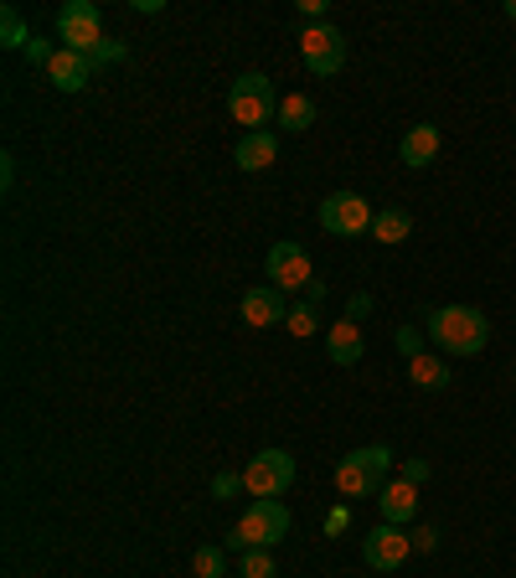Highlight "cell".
Returning a JSON list of instances; mask_svg holds the SVG:
<instances>
[{
  "instance_id": "20",
  "label": "cell",
  "mask_w": 516,
  "mask_h": 578,
  "mask_svg": "<svg viewBox=\"0 0 516 578\" xmlns=\"http://www.w3.org/2000/svg\"><path fill=\"white\" fill-rule=\"evenodd\" d=\"M27 42H31V31L21 21V11L16 6H0V47H21L27 52Z\"/></svg>"
},
{
  "instance_id": "9",
  "label": "cell",
  "mask_w": 516,
  "mask_h": 578,
  "mask_svg": "<svg viewBox=\"0 0 516 578\" xmlns=\"http://www.w3.org/2000/svg\"><path fill=\"white\" fill-rule=\"evenodd\" d=\"M408 552H413V537L403 533V527H393V521L362 533V564H367L372 574H393V568H403L408 564Z\"/></svg>"
},
{
  "instance_id": "25",
  "label": "cell",
  "mask_w": 516,
  "mask_h": 578,
  "mask_svg": "<svg viewBox=\"0 0 516 578\" xmlns=\"http://www.w3.org/2000/svg\"><path fill=\"white\" fill-rule=\"evenodd\" d=\"M237 486H243V470H217L212 475V496H217V501L237 496Z\"/></svg>"
},
{
  "instance_id": "18",
  "label": "cell",
  "mask_w": 516,
  "mask_h": 578,
  "mask_svg": "<svg viewBox=\"0 0 516 578\" xmlns=\"http://www.w3.org/2000/svg\"><path fill=\"white\" fill-rule=\"evenodd\" d=\"M408 233H413V217L403 207H383L377 217H372V237H377V243H387V249H398Z\"/></svg>"
},
{
  "instance_id": "26",
  "label": "cell",
  "mask_w": 516,
  "mask_h": 578,
  "mask_svg": "<svg viewBox=\"0 0 516 578\" xmlns=\"http://www.w3.org/2000/svg\"><path fill=\"white\" fill-rule=\"evenodd\" d=\"M89 62L93 68H109V62H124V42H99L89 52Z\"/></svg>"
},
{
  "instance_id": "11",
  "label": "cell",
  "mask_w": 516,
  "mask_h": 578,
  "mask_svg": "<svg viewBox=\"0 0 516 578\" xmlns=\"http://www.w3.org/2000/svg\"><path fill=\"white\" fill-rule=\"evenodd\" d=\"M237 311H243V321H249L253 331H274L290 321V295L274 290V284H259V290H243Z\"/></svg>"
},
{
  "instance_id": "15",
  "label": "cell",
  "mask_w": 516,
  "mask_h": 578,
  "mask_svg": "<svg viewBox=\"0 0 516 578\" xmlns=\"http://www.w3.org/2000/svg\"><path fill=\"white\" fill-rule=\"evenodd\" d=\"M439 145H444L439 124H413V130L403 134L398 155H403V165H408V171H424V165H434V155H439Z\"/></svg>"
},
{
  "instance_id": "17",
  "label": "cell",
  "mask_w": 516,
  "mask_h": 578,
  "mask_svg": "<svg viewBox=\"0 0 516 578\" xmlns=\"http://www.w3.org/2000/svg\"><path fill=\"white\" fill-rule=\"evenodd\" d=\"M315 119H321V109H315V99H310V93H284V99H280V130L305 134Z\"/></svg>"
},
{
  "instance_id": "32",
  "label": "cell",
  "mask_w": 516,
  "mask_h": 578,
  "mask_svg": "<svg viewBox=\"0 0 516 578\" xmlns=\"http://www.w3.org/2000/svg\"><path fill=\"white\" fill-rule=\"evenodd\" d=\"M346 521H352V511H346V506H336V511L325 517V533H331V537H336V533H346Z\"/></svg>"
},
{
  "instance_id": "2",
  "label": "cell",
  "mask_w": 516,
  "mask_h": 578,
  "mask_svg": "<svg viewBox=\"0 0 516 578\" xmlns=\"http://www.w3.org/2000/svg\"><path fill=\"white\" fill-rule=\"evenodd\" d=\"M387 470H393V449L387 445L352 449V455L336 465V490L346 496V501H356V496H377V490L387 486Z\"/></svg>"
},
{
  "instance_id": "16",
  "label": "cell",
  "mask_w": 516,
  "mask_h": 578,
  "mask_svg": "<svg viewBox=\"0 0 516 578\" xmlns=\"http://www.w3.org/2000/svg\"><path fill=\"white\" fill-rule=\"evenodd\" d=\"M233 161H237V171H269V165L280 161V140H274L269 130L243 134V140H237V150H233Z\"/></svg>"
},
{
  "instance_id": "8",
  "label": "cell",
  "mask_w": 516,
  "mask_h": 578,
  "mask_svg": "<svg viewBox=\"0 0 516 578\" xmlns=\"http://www.w3.org/2000/svg\"><path fill=\"white\" fill-rule=\"evenodd\" d=\"M300 58H305V68L315 78H331L346 68V37H341L331 21H321V27H305L300 31Z\"/></svg>"
},
{
  "instance_id": "19",
  "label": "cell",
  "mask_w": 516,
  "mask_h": 578,
  "mask_svg": "<svg viewBox=\"0 0 516 578\" xmlns=\"http://www.w3.org/2000/svg\"><path fill=\"white\" fill-rule=\"evenodd\" d=\"M408 377H413L418 387H428V393H444V387H449V367H444V356H434V352L413 356V362H408Z\"/></svg>"
},
{
  "instance_id": "24",
  "label": "cell",
  "mask_w": 516,
  "mask_h": 578,
  "mask_svg": "<svg viewBox=\"0 0 516 578\" xmlns=\"http://www.w3.org/2000/svg\"><path fill=\"white\" fill-rule=\"evenodd\" d=\"M424 336H428V331H418V326H398V331H393V346H398V352L413 362V356H424Z\"/></svg>"
},
{
  "instance_id": "28",
  "label": "cell",
  "mask_w": 516,
  "mask_h": 578,
  "mask_svg": "<svg viewBox=\"0 0 516 578\" xmlns=\"http://www.w3.org/2000/svg\"><path fill=\"white\" fill-rule=\"evenodd\" d=\"M398 475H403V480H408V486H424V480H428V460H418V455H408Z\"/></svg>"
},
{
  "instance_id": "21",
  "label": "cell",
  "mask_w": 516,
  "mask_h": 578,
  "mask_svg": "<svg viewBox=\"0 0 516 578\" xmlns=\"http://www.w3.org/2000/svg\"><path fill=\"white\" fill-rule=\"evenodd\" d=\"M237 578H280V568H274L269 548H243V558H237Z\"/></svg>"
},
{
  "instance_id": "34",
  "label": "cell",
  "mask_w": 516,
  "mask_h": 578,
  "mask_svg": "<svg viewBox=\"0 0 516 578\" xmlns=\"http://www.w3.org/2000/svg\"><path fill=\"white\" fill-rule=\"evenodd\" d=\"M0 181H6V186L16 181V161H11V155H0Z\"/></svg>"
},
{
  "instance_id": "3",
  "label": "cell",
  "mask_w": 516,
  "mask_h": 578,
  "mask_svg": "<svg viewBox=\"0 0 516 578\" xmlns=\"http://www.w3.org/2000/svg\"><path fill=\"white\" fill-rule=\"evenodd\" d=\"M227 109H233L237 124H249V134H259L280 119V93H274V83L264 73H243L233 83V93H227Z\"/></svg>"
},
{
  "instance_id": "13",
  "label": "cell",
  "mask_w": 516,
  "mask_h": 578,
  "mask_svg": "<svg viewBox=\"0 0 516 578\" xmlns=\"http://www.w3.org/2000/svg\"><path fill=\"white\" fill-rule=\"evenodd\" d=\"M362 352H367V336H362L356 321H336V326L325 331V356H331L336 367H356Z\"/></svg>"
},
{
  "instance_id": "23",
  "label": "cell",
  "mask_w": 516,
  "mask_h": 578,
  "mask_svg": "<svg viewBox=\"0 0 516 578\" xmlns=\"http://www.w3.org/2000/svg\"><path fill=\"white\" fill-rule=\"evenodd\" d=\"M284 331H290V336H300V342H305V336H315V305H310V300H295V305H290V321H284Z\"/></svg>"
},
{
  "instance_id": "7",
  "label": "cell",
  "mask_w": 516,
  "mask_h": 578,
  "mask_svg": "<svg viewBox=\"0 0 516 578\" xmlns=\"http://www.w3.org/2000/svg\"><path fill=\"white\" fill-rule=\"evenodd\" d=\"M372 202L367 196H356V192H331L321 202V227L331 237H362V233H372Z\"/></svg>"
},
{
  "instance_id": "12",
  "label": "cell",
  "mask_w": 516,
  "mask_h": 578,
  "mask_svg": "<svg viewBox=\"0 0 516 578\" xmlns=\"http://www.w3.org/2000/svg\"><path fill=\"white\" fill-rule=\"evenodd\" d=\"M93 78V62L83 58V52H68V47H58V58L47 62V83L62 93H83Z\"/></svg>"
},
{
  "instance_id": "14",
  "label": "cell",
  "mask_w": 516,
  "mask_h": 578,
  "mask_svg": "<svg viewBox=\"0 0 516 578\" xmlns=\"http://www.w3.org/2000/svg\"><path fill=\"white\" fill-rule=\"evenodd\" d=\"M377 506H383V521H393V527H408L413 517H418V486H408V480H387L383 490H377Z\"/></svg>"
},
{
  "instance_id": "6",
  "label": "cell",
  "mask_w": 516,
  "mask_h": 578,
  "mask_svg": "<svg viewBox=\"0 0 516 578\" xmlns=\"http://www.w3.org/2000/svg\"><path fill=\"white\" fill-rule=\"evenodd\" d=\"M58 42L68 47V52H83V58L103 42V11L93 6V0H68V6H62L58 11Z\"/></svg>"
},
{
  "instance_id": "29",
  "label": "cell",
  "mask_w": 516,
  "mask_h": 578,
  "mask_svg": "<svg viewBox=\"0 0 516 578\" xmlns=\"http://www.w3.org/2000/svg\"><path fill=\"white\" fill-rule=\"evenodd\" d=\"M27 58H31V62H42V68H47V62L58 58V47L47 42V37H31V42H27Z\"/></svg>"
},
{
  "instance_id": "4",
  "label": "cell",
  "mask_w": 516,
  "mask_h": 578,
  "mask_svg": "<svg viewBox=\"0 0 516 578\" xmlns=\"http://www.w3.org/2000/svg\"><path fill=\"white\" fill-rule=\"evenodd\" d=\"M290 486H295V455L290 449H259L243 465V490L253 501H280Z\"/></svg>"
},
{
  "instance_id": "5",
  "label": "cell",
  "mask_w": 516,
  "mask_h": 578,
  "mask_svg": "<svg viewBox=\"0 0 516 578\" xmlns=\"http://www.w3.org/2000/svg\"><path fill=\"white\" fill-rule=\"evenodd\" d=\"M290 537V506L284 501H253L243 517H237L233 527V548H274V542H284Z\"/></svg>"
},
{
  "instance_id": "31",
  "label": "cell",
  "mask_w": 516,
  "mask_h": 578,
  "mask_svg": "<svg viewBox=\"0 0 516 578\" xmlns=\"http://www.w3.org/2000/svg\"><path fill=\"white\" fill-rule=\"evenodd\" d=\"M367 315H372V295H352V305H346V321H356V326H362Z\"/></svg>"
},
{
  "instance_id": "27",
  "label": "cell",
  "mask_w": 516,
  "mask_h": 578,
  "mask_svg": "<svg viewBox=\"0 0 516 578\" xmlns=\"http://www.w3.org/2000/svg\"><path fill=\"white\" fill-rule=\"evenodd\" d=\"M413 552H434V548H439V527H428V521H424V527H413Z\"/></svg>"
},
{
  "instance_id": "10",
  "label": "cell",
  "mask_w": 516,
  "mask_h": 578,
  "mask_svg": "<svg viewBox=\"0 0 516 578\" xmlns=\"http://www.w3.org/2000/svg\"><path fill=\"white\" fill-rule=\"evenodd\" d=\"M264 268H269V284H274V290H284V295H290V290H305V284L315 280V264H310V253L300 249L295 237L274 243V249H269V258H264Z\"/></svg>"
},
{
  "instance_id": "22",
  "label": "cell",
  "mask_w": 516,
  "mask_h": 578,
  "mask_svg": "<svg viewBox=\"0 0 516 578\" xmlns=\"http://www.w3.org/2000/svg\"><path fill=\"white\" fill-rule=\"evenodd\" d=\"M192 574L196 578H227V558H222V548H196L192 552Z\"/></svg>"
},
{
  "instance_id": "35",
  "label": "cell",
  "mask_w": 516,
  "mask_h": 578,
  "mask_svg": "<svg viewBox=\"0 0 516 578\" xmlns=\"http://www.w3.org/2000/svg\"><path fill=\"white\" fill-rule=\"evenodd\" d=\"M506 16H512V21H516V0H506Z\"/></svg>"
},
{
  "instance_id": "33",
  "label": "cell",
  "mask_w": 516,
  "mask_h": 578,
  "mask_svg": "<svg viewBox=\"0 0 516 578\" xmlns=\"http://www.w3.org/2000/svg\"><path fill=\"white\" fill-rule=\"evenodd\" d=\"M305 300L315 305V311H321V300H325V280H321V274H315V280L305 284Z\"/></svg>"
},
{
  "instance_id": "1",
  "label": "cell",
  "mask_w": 516,
  "mask_h": 578,
  "mask_svg": "<svg viewBox=\"0 0 516 578\" xmlns=\"http://www.w3.org/2000/svg\"><path fill=\"white\" fill-rule=\"evenodd\" d=\"M424 331L444 356H475L490 342V321L475 305H439V311H428Z\"/></svg>"
},
{
  "instance_id": "30",
  "label": "cell",
  "mask_w": 516,
  "mask_h": 578,
  "mask_svg": "<svg viewBox=\"0 0 516 578\" xmlns=\"http://www.w3.org/2000/svg\"><path fill=\"white\" fill-rule=\"evenodd\" d=\"M325 11H331V0H300V16H305L310 27H321Z\"/></svg>"
}]
</instances>
